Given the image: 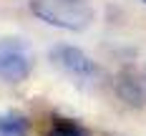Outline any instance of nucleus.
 <instances>
[{
	"label": "nucleus",
	"mask_w": 146,
	"mask_h": 136,
	"mask_svg": "<svg viewBox=\"0 0 146 136\" xmlns=\"http://www.w3.org/2000/svg\"><path fill=\"white\" fill-rule=\"evenodd\" d=\"M144 3H146V0H144Z\"/></svg>",
	"instance_id": "0eeeda50"
},
{
	"label": "nucleus",
	"mask_w": 146,
	"mask_h": 136,
	"mask_svg": "<svg viewBox=\"0 0 146 136\" xmlns=\"http://www.w3.org/2000/svg\"><path fill=\"white\" fill-rule=\"evenodd\" d=\"M50 60L58 68H63L68 76H73V78H83L86 81V78H93L98 73L96 63L76 45H58V48H53L50 50Z\"/></svg>",
	"instance_id": "7ed1b4c3"
},
{
	"label": "nucleus",
	"mask_w": 146,
	"mask_h": 136,
	"mask_svg": "<svg viewBox=\"0 0 146 136\" xmlns=\"http://www.w3.org/2000/svg\"><path fill=\"white\" fill-rule=\"evenodd\" d=\"M116 91L118 96L131 106H144L146 103V73L139 68H126L116 78Z\"/></svg>",
	"instance_id": "20e7f679"
},
{
	"label": "nucleus",
	"mask_w": 146,
	"mask_h": 136,
	"mask_svg": "<svg viewBox=\"0 0 146 136\" xmlns=\"http://www.w3.org/2000/svg\"><path fill=\"white\" fill-rule=\"evenodd\" d=\"M30 13L63 30H83L93 20V10L86 0H30Z\"/></svg>",
	"instance_id": "f257e3e1"
},
{
	"label": "nucleus",
	"mask_w": 146,
	"mask_h": 136,
	"mask_svg": "<svg viewBox=\"0 0 146 136\" xmlns=\"http://www.w3.org/2000/svg\"><path fill=\"white\" fill-rule=\"evenodd\" d=\"M0 136H28V119L18 111L0 113Z\"/></svg>",
	"instance_id": "39448f33"
},
{
	"label": "nucleus",
	"mask_w": 146,
	"mask_h": 136,
	"mask_svg": "<svg viewBox=\"0 0 146 136\" xmlns=\"http://www.w3.org/2000/svg\"><path fill=\"white\" fill-rule=\"evenodd\" d=\"M48 136H88L86 129H81L78 123H73L68 119H56L48 129Z\"/></svg>",
	"instance_id": "423d86ee"
},
{
	"label": "nucleus",
	"mask_w": 146,
	"mask_h": 136,
	"mask_svg": "<svg viewBox=\"0 0 146 136\" xmlns=\"http://www.w3.org/2000/svg\"><path fill=\"white\" fill-rule=\"evenodd\" d=\"M30 53L23 40L18 38H3L0 40V81L5 83H20L30 76Z\"/></svg>",
	"instance_id": "f03ea898"
}]
</instances>
